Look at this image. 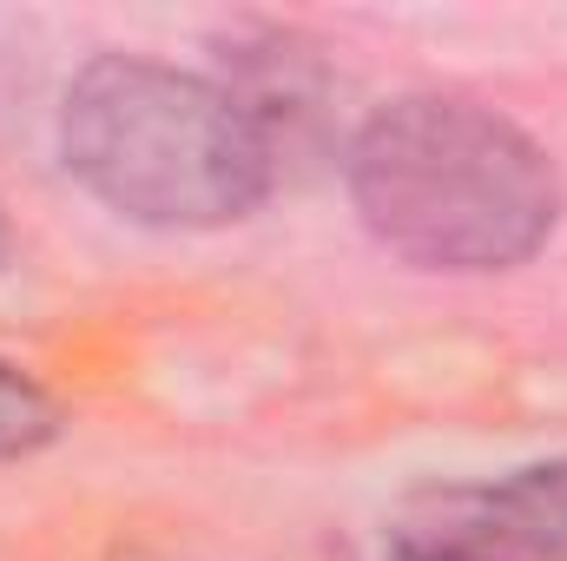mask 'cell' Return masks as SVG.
<instances>
[{
  "label": "cell",
  "instance_id": "obj_3",
  "mask_svg": "<svg viewBox=\"0 0 567 561\" xmlns=\"http://www.w3.org/2000/svg\"><path fill=\"white\" fill-rule=\"evenodd\" d=\"M488 542L567 561V462L522 469L515 482H502L488 496Z\"/></svg>",
  "mask_w": 567,
  "mask_h": 561
},
{
  "label": "cell",
  "instance_id": "obj_6",
  "mask_svg": "<svg viewBox=\"0 0 567 561\" xmlns=\"http://www.w3.org/2000/svg\"><path fill=\"white\" fill-rule=\"evenodd\" d=\"M0 252H7V225H0Z\"/></svg>",
  "mask_w": 567,
  "mask_h": 561
},
{
  "label": "cell",
  "instance_id": "obj_2",
  "mask_svg": "<svg viewBox=\"0 0 567 561\" xmlns=\"http://www.w3.org/2000/svg\"><path fill=\"white\" fill-rule=\"evenodd\" d=\"M60 152L93 198L165 232L231 225L271 192V145L225 80L133 53H106L66 86Z\"/></svg>",
  "mask_w": 567,
  "mask_h": 561
},
{
  "label": "cell",
  "instance_id": "obj_1",
  "mask_svg": "<svg viewBox=\"0 0 567 561\" xmlns=\"http://www.w3.org/2000/svg\"><path fill=\"white\" fill-rule=\"evenodd\" d=\"M350 198L370 238L423 272H508L555 232L561 178L515 120L410 93L363 120Z\"/></svg>",
  "mask_w": 567,
  "mask_h": 561
},
{
  "label": "cell",
  "instance_id": "obj_4",
  "mask_svg": "<svg viewBox=\"0 0 567 561\" xmlns=\"http://www.w3.org/2000/svg\"><path fill=\"white\" fill-rule=\"evenodd\" d=\"M60 429V404L13 364H0V456H33Z\"/></svg>",
  "mask_w": 567,
  "mask_h": 561
},
{
  "label": "cell",
  "instance_id": "obj_5",
  "mask_svg": "<svg viewBox=\"0 0 567 561\" xmlns=\"http://www.w3.org/2000/svg\"><path fill=\"white\" fill-rule=\"evenodd\" d=\"M396 561H508V549L475 542V536H416L396 549Z\"/></svg>",
  "mask_w": 567,
  "mask_h": 561
}]
</instances>
